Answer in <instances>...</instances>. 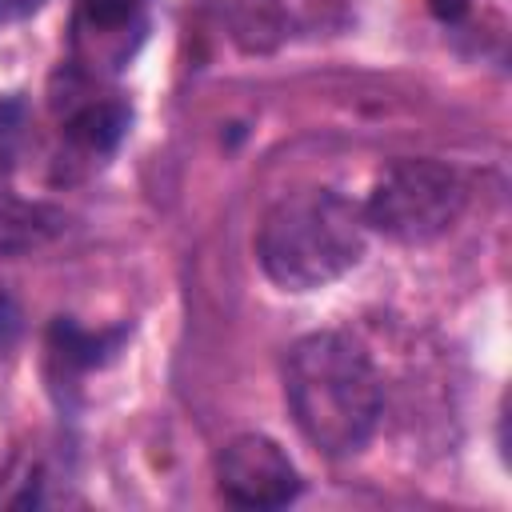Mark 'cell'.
<instances>
[{
  "instance_id": "obj_1",
  "label": "cell",
  "mask_w": 512,
  "mask_h": 512,
  "mask_svg": "<svg viewBox=\"0 0 512 512\" xmlns=\"http://www.w3.org/2000/svg\"><path fill=\"white\" fill-rule=\"evenodd\" d=\"M284 396L300 436L324 456L360 452L380 420V376L368 352L344 332H312L292 344Z\"/></svg>"
},
{
  "instance_id": "obj_2",
  "label": "cell",
  "mask_w": 512,
  "mask_h": 512,
  "mask_svg": "<svg viewBox=\"0 0 512 512\" xmlns=\"http://www.w3.org/2000/svg\"><path fill=\"white\" fill-rule=\"evenodd\" d=\"M364 212L336 188L280 196L256 232V260L284 292H312L340 280L364 256Z\"/></svg>"
},
{
  "instance_id": "obj_3",
  "label": "cell",
  "mask_w": 512,
  "mask_h": 512,
  "mask_svg": "<svg viewBox=\"0 0 512 512\" xmlns=\"http://www.w3.org/2000/svg\"><path fill=\"white\" fill-rule=\"evenodd\" d=\"M464 180L440 160H396L376 180L364 224L396 244H428L444 236L464 212Z\"/></svg>"
},
{
  "instance_id": "obj_4",
  "label": "cell",
  "mask_w": 512,
  "mask_h": 512,
  "mask_svg": "<svg viewBox=\"0 0 512 512\" xmlns=\"http://www.w3.org/2000/svg\"><path fill=\"white\" fill-rule=\"evenodd\" d=\"M216 484L228 504L284 508L300 492V472L272 436L240 432L216 456Z\"/></svg>"
},
{
  "instance_id": "obj_5",
  "label": "cell",
  "mask_w": 512,
  "mask_h": 512,
  "mask_svg": "<svg viewBox=\"0 0 512 512\" xmlns=\"http://www.w3.org/2000/svg\"><path fill=\"white\" fill-rule=\"evenodd\" d=\"M152 0H76V52L92 68H120L148 32Z\"/></svg>"
},
{
  "instance_id": "obj_6",
  "label": "cell",
  "mask_w": 512,
  "mask_h": 512,
  "mask_svg": "<svg viewBox=\"0 0 512 512\" xmlns=\"http://www.w3.org/2000/svg\"><path fill=\"white\" fill-rule=\"evenodd\" d=\"M60 228H64V212L40 200H20L8 188H0V256L32 252L48 244Z\"/></svg>"
},
{
  "instance_id": "obj_7",
  "label": "cell",
  "mask_w": 512,
  "mask_h": 512,
  "mask_svg": "<svg viewBox=\"0 0 512 512\" xmlns=\"http://www.w3.org/2000/svg\"><path fill=\"white\" fill-rule=\"evenodd\" d=\"M128 108L120 104V100H88V104H80L72 116H68V124H64V136H68V144L76 148V152H84V156H108V152H116V144L124 140V132H128Z\"/></svg>"
},
{
  "instance_id": "obj_8",
  "label": "cell",
  "mask_w": 512,
  "mask_h": 512,
  "mask_svg": "<svg viewBox=\"0 0 512 512\" xmlns=\"http://www.w3.org/2000/svg\"><path fill=\"white\" fill-rule=\"evenodd\" d=\"M116 340H120V332H112V336H92V332L76 328L72 320H56V328H52V344H56V352L64 356V364H76V368H92V364H100V360L116 348Z\"/></svg>"
},
{
  "instance_id": "obj_9",
  "label": "cell",
  "mask_w": 512,
  "mask_h": 512,
  "mask_svg": "<svg viewBox=\"0 0 512 512\" xmlns=\"http://www.w3.org/2000/svg\"><path fill=\"white\" fill-rule=\"evenodd\" d=\"M44 8V0H0V24H16V20H28Z\"/></svg>"
},
{
  "instance_id": "obj_10",
  "label": "cell",
  "mask_w": 512,
  "mask_h": 512,
  "mask_svg": "<svg viewBox=\"0 0 512 512\" xmlns=\"http://www.w3.org/2000/svg\"><path fill=\"white\" fill-rule=\"evenodd\" d=\"M428 4H432V12H436L440 20H460L464 8H468V0H428Z\"/></svg>"
}]
</instances>
